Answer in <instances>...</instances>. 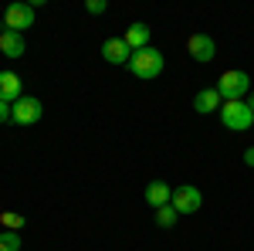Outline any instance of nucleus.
I'll return each instance as SVG.
<instances>
[{
  "mask_svg": "<svg viewBox=\"0 0 254 251\" xmlns=\"http://www.w3.org/2000/svg\"><path fill=\"white\" fill-rule=\"evenodd\" d=\"M244 102H248V109H251V112H254V92H251V95H248V98H244Z\"/></svg>",
  "mask_w": 254,
  "mask_h": 251,
  "instance_id": "nucleus-20",
  "label": "nucleus"
},
{
  "mask_svg": "<svg viewBox=\"0 0 254 251\" xmlns=\"http://www.w3.org/2000/svg\"><path fill=\"white\" fill-rule=\"evenodd\" d=\"M220 105H224V98H220V92H217V88H200V92L193 95V109L200 112V116L220 112Z\"/></svg>",
  "mask_w": 254,
  "mask_h": 251,
  "instance_id": "nucleus-10",
  "label": "nucleus"
},
{
  "mask_svg": "<svg viewBox=\"0 0 254 251\" xmlns=\"http://www.w3.org/2000/svg\"><path fill=\"white\" fill-rule=\"evenodd\" d=\"M214 88L220 92V98H224V102H244V98L254 92V82H251V75H248V72L231 68V72H224V75L217 78Z\"/></svg>",
  "mask_w": 254,
  "mask_h": 251,
  "instance_id": "nucleus-1",
  "label": "nucleus"
},
{
  "mask_svg": "<svg viewBox=\"0 0 254 251\" xmlns=\"http://www.w3.org/2000/svg\"><path fill=\"white\" fill-rule=\"evenodd\" d=\"M44 112V105H41L34 95H20L14 105H10V122H17V126H34Z\"/></svg>",
  "mask_w": 254,
  "mask_h": 251,
  "instance_id": "nucleus-5",
  "label": "nucleus"
},
{
  "mask_svg": "<svg viewBox=\"0 0 254 251\" xmlns=\"http://www.w3.org/2000/svg\"><path fill=\"white\" fill-rule=\"evenodd\" d=\"M129 72L142 82H149V78H156L163 72V51H156L153 44L149 48H142V51H132V58H129Z\"/></svg>",
  "mask_w": 254,
  "mask_h": 251,
  "instance_id": "nucleus-2",
  "label": "nucleus"
},
{
  "mask_svg": "<svg viewBox=\"0 0 254 251\" xmlns=\"http://www.w3.org/2000/svg\"><path fill=\"white\" fill-rule=\"evenodd\" d=\"M244 163H248V167H254V146H248V150H244Z\"/></svg>",
  "mask_w": 254,
  "mask_h": 251,
  "instance_id": "nucleus-19",
  "label": "nucleus"
},
{
  "mask_svg": "<svg viewBox=\"0 0 254 251\" xmlns=\"http://www.w3.org/2000/svg\"><path fill=\"white\" fill-rule=\"evenodd\" d=\"M176 217H180V214L173 211V204H166V207H159V211H156V224H159V228H173Z\"/></svg>",
  "mask_w": 254,
  "mask_h": 251,
  "instance_id": "nucleus-15",
  "label": "nucleus"
},
{
  "mask_svg": "<svg viewBox=\"0 0 254 251\" xmlns=\"http://www.w3.org/2000/svg\"><path fill=\"white\" fill-rule=\"evenodd\" d=\"M173 200V187L170 183H163V180H153V183H146V204L159 211V207H166Z\"/></svg>",
  "mask_w": 254,
  "mask_h": 251,
  "instance_id": "nucleus-9",
  "label": "nucleus"
},
{
  "mask_svg": "<svg viewBox=\"0 0 254 251\" xmlns=\"http://www.w3.org/2000/svg\"><path fill=\"white\" fill-rule=\"evenodd\" d=\"M217 116H220V122L227 129H234V133H248L254 126V112L248 109V102H224Z\"/></svg>",
  "mask_w": 254,
  "mask_h": 251,
  "instance_id": "nucleus-3",
  "label": "nucleus"
},
{
  "mask_svg": "<svg viewBox=\"0 0 254 251\" xmlns=\"http://www.w3.org/2000/svg\"><path fill=\"white\" fill-rule=\"evenodd\" d=\"M102 58L109 61V65H129L132 51H129V44H126L122 38H109L105 44H102Z\"/></svg>",
  "mask_w": 254,
  "mask_h": 251,
  "instance_id": "nucleus-8",
  "label": "nucleus"
},
{
  "mask_svg": "<svg viewBox=\"0 0 254 251\" xmlns=\"http://www.w3.org/2000/svg\"><path fill=\"white\" fill-rule=\"evenodd\" d=\"M173 211L176 214H196L200 207H203V193L196 190L193 183H183V187H176L173 190Z\"/></svg>",
  "mask_w": 254,
  "mask_h": 251,
  "instance_id": "nucleus-6",
  "label": "nucleus"
},
{
  "mask_svg": "<svg viewBox=\"0 0 254 251\" xmlns=\"http://www.w3.org/2000/svg\"><path fill=\"white\" fill-rule=\"evenodd\" d=\"M187 51H190V58L200 61V65H210V61L217 58V44H214V38H210V34H190Z\"/></svg>",
  "mask_w": 254,
  "mask_h": 251,
  "instance_id": "nucleus-7",
  "label": "nucleus"
},
{
  "mask_svg": "<svg viewBox=\"0 0 254 251\" xmlns=\"http://www.w3.org/2000/svg\"><path fill=\"white\" fill-rule=\"evenodd\" d=\"M0 224H3V231H20L24 228V217L14 214V211H3L0 214Z\"/></svg>",
  "mask_w": 254,
  "mask_h": 251,
  "instance_id": "nucleus-16",
  "label": "nucleus"
},
{
  "mask_svg": "<svg viewBox=\"0 0 254 251\" xmlns=\"http://www.w3.org/2000/svg\"><path fill=\"white\" fill-rule=\"evenodd\" d=\"M0 122H10V102L0 98Z\"/></svg>",
  "mask_w": 254,
  "mask_h": 251,
  "instance_id": "nucleus-18",
  "label": "nucleus"
},
{
  "mask_svg": "<svg viewBox=\"0 0 254 251\" xmlns=\"http://www.w3.org/2000/svg\"><path fill=\"white\" fill-rule=\"evenodd\" d=\"M122 41L129 44V51H142V48H149V27L136 20V24H129V27H126Z\"/></svg>",
  "mask_w": 254,
  "mask_h": 251,
  "instance_id": "nucleus-12",
  "label": "nucleus"
},
{
  "mask_svg": "<svg viewBox=\"0 0 254 251\" xmlns=\"http://www.w3.org/2000/svg\"><path fill=\"white\" fill-rule=\"evenodd\" d=\"M20 95H24V82H20V75L17 72H0V98L14 105Z\"/></svg>",
  "mask_w": 254,
  "mask_h": 251,
  "instance_id": "nucleus-11",
  "label": "nucleus"
},
{
  "mask_svg": "<svg viewBox=\"0 0 254 251\" xmlns=\"http://www.w3.org/2000/svg\"><path fill=\"white\" fill-rule=\"evenodd\" d=\"M27 27H34V7H31V3H10V7L3 10V31L24 34Z\"/></svg>",
  "mask_w": 254,
  "mask_h": 251,
  "instance_id": "nucleus-4",
  "label": "nucleus"
},
{
  "mask_svg": "<svg viewBox=\"0 0 254 251\" xmlns=\"http://www.w3.org/2000/svg\"><path fill=\"white\" fill-rule=\"evenodd\" d=\"M20 234L17 231H0V251H20Z\"/></svg>",
  "mask_w": 254,
  "mask_h": 251,
  "instance_id": "nucleus-14",
  "label": "nucleus"
},
{
  "mask_svg": "<svg viewBox=\"0 0 254 251\" xmlns=\"http://www.w3.org/2000/svg\"><path fill=\"white\" fill-rule=\"evenodd\" d=\"M0 51H3V58H24V51H27V44H24V34L3 31V34H0Z\"/></svg>",
  "mask_w": 254,
  "mask_h": 251,
  "instance_id": "nucleus-13",
  "label": "nucleus"
},
{
  "mask_svg": "<svg viewBox=\"0 0 254 251\" xmlns=\"http://www.w3.org/2000/svg\"><path fill=\"white\" fill-rule=\"evenodd\" d=\"M0 34H3V27H0Z\"/></svg>",
  "mask_w": 254,
  "mask_h": 251,
  "instance_id": "nucleus-21",
  "label": "nucleus"
},
{
  "mask_svg": "<svg viewBox=\"0 0 254 251\" xmlns=\"http://www.w3.org/2000/svg\"><path fill=\"white\" fill-rule=\"evenodd\" d=\"M85 10H88V14H105L109 3H105V0H85Z\"/></svg>",
  "mask_w": 254,
  "mask_h": 251,
  "instance_id": "nucleus-17",
  "label": "nucleus"
}]
</instances>
